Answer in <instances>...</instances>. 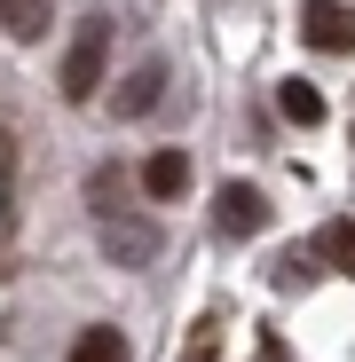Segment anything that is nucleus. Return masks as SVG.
Wrapping results in <instances>:
<instances>
[{
	"label": "nucleus",
	"mask_w": 355,
	"mask_h": 362,
	"mask_svg": "<svg viewBox=\"0 0 355 362\" xmlns=\"http://www.w3.org/2000/svg\"><path fill=\"white\" fill-rule=\"evenodd\" d=\"M87 205H95V221H103L111 268H150V260H158V221H142V213L118 205V173H95V181H87Z\"/></svg>",
	"instance_id": "1"
},
{
	"label": "nucleus",
	"mask_w": 355,
	"mask_h": 362,
	"mask_svg": "<svg viewBox=\"0 0 355 362\" xmlns=\"http://www.w3.org/2000/svg\"><path fill=\"white\" fill-rule=\"evenodd\" d=\"M103 64H111V16H87L79 40H72V55H64V95L87 103V95L103 87Z\"/></svg>",
	"instance_id": "2"
},
{
	"label": "nucleus",
	"mask_w": 355,
	"mask_h": 362,
	"mask_svg": "<svg viewBox=\"0 0 355 362\" xmlns=\"http://www.w3.org/2000/svg\"><path fill=\"white\" fill-rule=\"evenodd\" d=\"M9 8H16V0H0V24H9Z\"/></svg>",
	"instance_id": "12"
},
{
	"label": "nucleus",
	"mask_w": 355,
	"mask_h": 362,
	"mask_svg": "<svg viewBox=\"0 0 355 362\" xmlns=\"http://www.w3.org/2000/svg\"><path fill=\"white\" fill-rule=\"evenodd\" d=\"M300 40H308L316 55H347V47H355V16L339 8V0H316V8L300 16Z\"/></svg>",
	"instance_id": "4"
},
{
	"label": "nucleus",
	"mask_w": 355,
	"mask_h": 362,
	"mask_svg": "<svg viewBox=\"0 0 355 362\" xmlns=\"http://www.w3.org/2000/svg\"><path fill=\"white\" fill-rule=\"evenodd\" d=\"M261 362H284V346H276V339H261Z\"/></svg>",
	"instance_id": "11"
},
{
	"label": "nucleus",
	"mask_w": 355,
	"mask_h": 362,
	"mask_svg": "<svg viewBox=\"0 0 355 362\" xmlns=\"http://www.w3.org/2000/svg\"><path fill=\"white\" fill-rule=\"evenodd\" d=\"M72 362H127V339H118L111 323H87L79 346H72Z\"/></svg>",
	"instance_id": "9"
},
{
	"label": "nucleus",
	"mask_w": 355,
	"mask_h": 362,
	"mask_svg": "<svg viewBox=\"0 0 355 362\" xmlns=\"http://www.w3.org/2000/svg\"><path fill=\"white\" fill-rule=\"evenodd\" d=\"M316 252H324L339 276H355V221H324V228H316Z\"/></svg>",
	"instance_id": "8"
},
{
	"label": "nucleus",
	"mask_w": 355,
	"mask_h": 362,
	"mask_svg": "<svg viewBox=\"0 0 355 362\" xmlns=\"http://www.w3.org/2000/svg\"><path fill=\"white\" fill-rule=\"evenodd\" d=\"M158 95H166V64H135L111 110H118V118H150V110H158Z\"/></svg>",
	"instance_id": "6"
},
{
	"label": "nucleus",
	"mask_w": 355,
	"mask_h": 362,
	"mask_svg": "<svg viewBox=\"0 0 355 362\" xmlns=\"http://www.w3.org/2000/svg\"><path fill=\"white\" fill-rule=\"evenodd\" d=\"M276 110L292 118V127H316V118H324V95H316L308 79H284V87H276Z\"/></svg>",
	"instance_id": "7"
},
{
	"label": "nucleus",
	"mask_w": 355,
	"mask_h": 362,
	"mask_svg": "<svg viewBox=\"0 0 355 362\" xmlns=\"http://www.w3.org/2000/svg\"><path fill=\"white\" fill-rule=\"evenodd\" d=\"M40 24H47L40 0H16V8H9V32H16V40H40Z\"/></svg>",
	"instance_id": "10"
},
{
	"label": "nucleus",
	"mask_w": 355,
	"mask_h": 362,
	"mask_svg": "<svg viewBox=\"0 0 355 362\" xmlns=\"http://www.w3.org/2000/svg\"><path fill=\"white\" fill-rule=\"evenodd\" d=\"M182 189H190V158H182V150H150V158H142V197H150V205H174Z\"/></svg>",
	"instance_id": "5"
},
{
	"label": "nucleus",
	"mask_w": 355,
	"mask_h": 362,
	"mask_svg": "<svg viewBox=\"0 0 355 362\" xmlns=\"http://www.w3.org/2000/svg\"><path fill=\"white\" fill-rule=\"evenodd\" d=\"M213 228L237 236V245H245V236H261V228H269V197L253 189V181H229V189L213 197Z\"/></svg>",
	"instance_id": "3"
}]
</instances>
